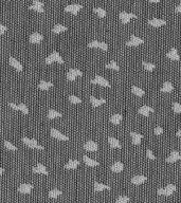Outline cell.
I'll return each mask as SVG.
<instances>
[{
  "mask_svg": "<svg viewBox=\"0 0 181 203\" xmlns=\"http://www.w3.org/2000/svg\"><path fill=\"white\" fill-rule=\"evenodd\" d=\"M176 191V186L174 184H169L165 188H159L158 189V195L161 196H171Z\"/></svg>",
  "mask_w": 181,
  "mask_h": 203,
  "instance_id": "6da1fadb",
  "label": "cell"
},
{
  "mask_svg": "<svg viewBox=\"0 0 181 203\" xmlns=\"http://www.w3.org/2000/svg\"><path fill=\"white\" fill-rule=\"evenodd\" d=\"M131 18H137V15L129 14V13H126V12L120 13V20L123 24H127L129 21H130Z\"/></svg>",
  "mask_w": 181,
  "mask_h": 203,
  "instance_id": "7a4b0ae2",
  "label": "cell"
},
{
  "mask_svg": "<svg viewBox=\"0 0 181 203\" xmlns=\"http://www.w3.org/2000/svg\"><path fill=\"white\" fill-rule=\"evenodd\" d=\"M144 44V40L140 37H137L136 35H131L130 36V40H128L126 42V46L128 47H137L140 46V44Z\"/></svg>",
  "mask_w": 181,
  "mask_h": 203,
  "instance_id": "3957f363",
  "label": "cell"
},
{
  "mask_svg": "<svg viewBox=\"0 0 181 203\" xmlns=\"http://www.w3.org/2000/svg\"><path fill=\"white\" fill-rule=\"evenodd\" d=\"M82 8L83 6L80 5V4H77V3L70 4V5H67L66 8H65V12L71 13V14H73V15H77L79 14V12H80V10Z\"/></svg>",
  "mask_w": 181,
  "mask_h": 203,
  "instance_id": "277c9868",
  "label": "cell"
},
{
  "mask_svg": "<svg viewBox=\"0 0 181 203\" xmlns=\"http://www.w3.org/2000/svg\"><path fill=\"white\" fill-rule=\"evenodd\" d=\"M83 73L82 71L77 70V69H70L69 70V72L67 73V79L68 81H75V79H76L77 76H82Z\"/></svg>",
  "mask_w": 181,
  "mask_h": 203,
  "instance_id": "5b68a950",
  "label": "cell"
},
{
  "mask_svg": "<svg viewBox=\"0 0 181 203\" xmlns=\"http://www.w3.org/2000/svg\"><path fill=\"white\" fill-rule=\"evenodd\" d=\"M91 84L100 85V86L107 87V88H109V87H110V84H109V82L107 81V79H105L103 76H99V75H98V76H95V79L91 81Z\"/></svg>",
  "mask_w": 181,
  "mask_h": 203,
  "instance_id": "8992f818",
  "label": "cell"
},
{
  "mask_svg": "<svg viewBox=\"0 0 181 203\" xmlns=\"http://www.w3.org/2000/svg\"><path fill=\"white\" fill-rule=\"evenodd\" d=\"M50 135H51V137H53L54 139H57V140H60V141H68L69 140V138L67 137V135H62V132H59L57 129H51V131H50Z\"/></svg>",
  "mask_w": 181,
  "mask_h": 203,
  "instance_id": "52a82bcc",
  "label": "cell"
},
{
  "mask_svg": "<svg viewBox=\"0 0 181 203\" xmlns=\"http://www.w3.org/2000/svg\"><path fill=\"white\" fill-rule=\"evenodd\" d=\"M147 23H148L149 26H154V28H159V26H165V24H166V21L163 20V19L154 18V19H149V20L147 21Z\"/></svg>",
  "mask_w": 181,
  "mask_h": 203,
  "instance_id": "ba28073f",
  "label": "cell"
},
{
  "mask_svg": "<svg viewBox=\"0 0 181 203\" xmlns=\"http://www.w3.org/2000/svg\"><path fill=\"white\" fill-rule=\"evenodd\" d=\"M22 142H23L28 147H30V148H35V149H36L37 146H38V144H37V141L35 139H29V138L24 137V138H22Z\"/></svg>",
  "mask_w": 181,
  "mask_h": 203,
  "instance_id": "9c48e42d",
  "label": "cell"
},
{
  "mask_svg": "<svg viewBox=\"0 0 181 203\" xmlns=\"http://www.w3.org/2000/svg\"><path fill=\"white\" fill-rule=\"evenodd\" d=\"M179 160H181V155L178 152V151L174 150V151H172V153L169 155V157H167L166 162L167 163H173V162H176V161H179Z\"/></svg>",
  "mask_w": 181,
  "mask_h": 203,
  "instance_id": "30bf717a",
  "label": "cell"
},
{
  "mask_svg": "<svg viewBox=\"0 0 181 203\" xmlns=\"http://www.w3.org/2000/svg\"><path fill=\"white\" fill-rule=\"evenodd\" d=\"M42 38H44V37H42L41 34H39V33H37V32H35V33H33V34L30 35L29 41H30L31 44H39V42L42 40Z\"/></svg>",
  "mask_w": 181,
  "mask_h": 203,
  "instance_id": "8fae6325",
  "label": "cell"
},
{
  "mask_svg": "<svg viewBox=\"0 0 181 203\" xmlns=\"http://www.w3.org/2000/svg\"><path fill=\"white\" fill-rule=\"evenodd\" d=\"M84 149L87 151H97L98 150V144L93 141H88L84 144Z\"/></svg>",
  "mask_w": 181,
  "mask_h": 203,
  "instance_id": "7c38bea8",
  "label": "cell"
},
{
  "mask_svg": "<svg viewBox=\"0 0 181 203\" xmlns=\"http://www.w3.org/2000/svg\"><path fill=\"white\" fill-rule=\"evenodd\" d=\"M33 173H42V175H46V176L49 175L47 168L41 164V163H38V164H37V166L35 167V168H33Z\"/></svg>",
  "mask_w": 181,
  "mask_h": 203,
  "instance_id": "4fadbf2b",
  "label": "cell"
},
{
  "mask_svg": "<svg viewBox=\"0 0 181 203\" xmlns=\"http://www.w3.org/2000/svg\"><path fill=\"white\" fill-rule=\"evenodd\" d=\"M166 56H167V58L173 59V61H179L180 59V56H179V54H178L177 49L176 48H173L171 51H169V53L166 54Z\"/></svg>",
  "mask_w": 181,
  "mask_h": 203,
  "instance_id": "5bb4252c",
  "label": "cell"
},
{
  "mask_svg": "<svg viewBox=\"0 0 181 203\" xmlns=\"http://www.w3.org/2000/svg\"><path fill=\"white\" fill-rule=\"evenodd\" d=\"M33 189V185L31 184H21L18 187V191L21 194H30Z\"/></svg>",
  "mask_w": 181,
  "mask_h": 203,
  "instance_id": "9a60e30c",
  "label": "cell"
},
{
  "mask_svg": "<svg viewBox=\"0 0 181 203\" xmlns=\"http://www.w3.org/2000/svg\"><path fill=\"white\" fill-rule=\"evenodd\" d=\"M154 111L155 110H154L151 107H148V106H142L139 109V113L141 115H143V117H148L149 113L154 112Z\"/></svg>",
  "mask_w": 181,
  "mask_h": 203,
  "instance_id": "2e32d148",
  "label": "cell"
},
{
  "mask_svg": "<svg viewBox=\"0 0 181 203\" xmlns=\"http://www.w3.org/2000/svg\"><path fill=\"white\" fill-rule=\"evenodd\" d=\"M130 135H131V141H133V145L141 144V140H142L143 135H141L140 133H137V132H130Z\"/></svg>",
  "mask_w": 181,
  "mask_h": 203,
  "instance_id": "e0dca14e",
  "label": "cell"
},
{
  "mask_svg": "<svg viewBox=\"0 0 181 203\" xmlns=\"http://www.w3.org/2000/svg\"><path fill=\"white\" fill-rule=\"evenodd\" d=\"M83 160H84L85 164L89 167H95V166H99L100 165V163L98 161H94V160L90 159V158H88L87 156H84V157H83Z\"/></svg>",
  "mask_w": 181,
  "mask_h": 203,
  "instance_id": "ac0fdd59",
  "label": "cell"
},
{
  "mask_svg": "<svg viewBox=\"0 0 181 203\" xmlns=\"http://www.w3.org/2000/svg\"><path fill=\"white\" fill-rule=\"evenodd\" d=\"M146 180L147 178L145 177V176H136V177H133V179H131V183L136 185H140V184H143L144 182H146Z\"/></svg>",
  "mask_w": 181,
  "mask_h": 203,
  "instance_id": "d6986e66",
  "label": "cell"
},
{
  "mask_svg": "<svg viewBox=\"0 0 181 203\" xmlns=\"http://www.w3.org/2000/svg\"><path fill=\"white\" fill-rule=\"evenodd\" d=\"M10 65L13 68L16 69L17 71H22V69H23L22 68V65L16 58H14V57H10Z\"/></svg>",
  "mask_w": 181,
  "mask_h": 203,
  "instance_id": "ffe728a7",
  "label": "cell"
},
{
  "mask_svg": "<svg viewBox=\"0 0 181 203\" xmlns=\"http://www.w3.org/2000/svg\"><path fill=\"white\" fill-rule=\"evenodd\" d=\"M123 169H124V165H123L122 162H115L111 166V170L113 173H121V171H123Z\"/></svg>",
  "mask_w": 181,
  "mask_h": 203,
  "instance_id": "44dd1931",
  "label": "cell"
},
{
  "mask_svg": "<svg viewBox=\"0 0 181 203\" xmlns=\"http://www.w3.org/2000/svg\"><path fill=\"white\" fill-rule=\"evenodd\" d=\"M53 86L52 82H46V81H40L39 85H38V88L40 89V90H44V91H47L49 90V89L51 88V87Z\"/></svg>",
  "mask_w": 181,
  "mask_h": 203,
  "instance_id": "7402d4cb",
  "label": "cell"
},
{
  "mask_svg": "<svg viewBox=\"0 0 181 203\" xmlns=\"http://www.w3.org/2000/svg\"><path fill=\"white\" fill-rule=\"evenodd\" d=\"M90 102H91V105H92L93 107H99V106H101V105L105 104V103H106V100H104V99L99 100V99H95L94 96H91Z\"/></svg>",
  "mask_w": 181,
  "mask_h": 203,
  "instance_id": "603a6c76",
  "label": "cell"
},
{
  "mask_svg": "<svg viewBox=\"0 0 181 203\" xmlns=\"http://www.w3.org/2000/svg\"><path fill=\"white\" fill-rule=\"evenodd\" d=\"M80 165V161L77 160H70L66 165H65V168L66 169H75Z\"/></svg>",
  "mask_w": 181,
  "mask_h": 203,
  "instance_id": "cb8c5ba5",
  "label": "cell"
},
{
  "mask_svg": "<svg viewBox=\"0 0 181 203\" xmlns=\"http://www.w3.org/2000/svg\"><path fill=\"white\" fill-rule=\"evenodd\" d=\"M174 89L173 85L171 84L169 82H165L164 84H163L162 88H161V92H164V93H169V92H172Z\"/></svg>",
  "mask_w": 181,
  "mask_h": 203,
  "instance_id": "d4e9b609",
  "label": "cell"
},
{
  "mask_svg": "<svg viewBox=\"0 0 181 203\" xmlns=\"http://www.w3.org/2000/svg\"><path fill=\"white\" fill-rule=\"evenodd\" d=\"M108 143H109V145H110L111 148H121L120 142L118 141V140L115 139V138L110 137V138L108 139Z\"/></svg>",
  "mask_w": 181,
  "mask_h": 203,
  "instance_id": "484cf974",
  "label": "cell"
},
{
  "mask_svg": "<svg viewBox=\"0 0 181 203\" xmlns=\"http://www.w3.org/2000/svg\"><path fill=\"white\" fill-rule=\"evenodd\" d=\"M65 31H67V26H62V24H56V26H54V28L52 29V32L54 33V34H60V33L65 32Z\"/></svg>",
  "mask_w": 181,
  "mask_h": 203,
  "instance_id": "4316f807",
  "label": "cell"
},
{
  "mask_svg": "<svg viewBox=\"0 0 181 203\" xmlns=\"http://www.w3.org/2000/svg\"><path fill=\"white\" fill-rule=\"evenodd\" d=\"M123 117L121 114H119V113H115V114L111 115L110 117V122L112 123L113 125H119L121 121H122Z\"/></svg>",
  "mask_w": 181,
  "mask_h": 203,
  "instance_id": "83f0119b",
  "label": "cell"
},
{
  "mask_svg": "<svg viewBox=\"0 0 181 203\" xmlns=\"http://www.w3.org/2000/svg\"><path fill=\"white\" fill-rule=\"evenodd\" d=\"M104 189H110V186H108V185H105V184H102V183H99V182H95L94 183V191H97V193L104 191Z\"/></svg>",
  "mask_w": 181,
  "mask_h": 203,
  "instance_id": "f1b7e54d",
  "label": "cell"
},
{
  "mask_svg": "<svg viewBox=\"0 0 181 203\" xmlns=\"http://www.w3.org/2000/svg\"><path fill=\"white\" fill-rule=\"evenodd\" d=\"M50 56L52 57L53 59V62L56 61L59 62V64H64V59L62 58V56L59 54V52L57 51H54V52H52V54H50Z\"/></svg>",
  "mask_w": 181,
  "mask_h": 203,
  "instance_id": "f546056e",
  "label": "cell"
},
{
  "mask_svg": "<svg viewBox=\"0 0 181 203\" xmlns=\"http://www.w3.org/2000/svg\"><path fill=\"white\" fill-rule=\"evenodd\" d=\"M62 114L60 112L56 110H49V113H48V119L50 120H53V119H56V117H62Z\"/></svg>",
  "mask_w": 181,
  "mask_h": 203,
  "instance_id": "4dcf8cb0",
  "label": "cell"
},
{
  "mask_svg": "<svg viewBox=\"0 0 181 203\" xmlns=\"http://www.w3.org/2000/svg\"><path fill=\"white\" fill-rule=\"evenodd\" d=\"M131 92L133 93V94H136L137 96H143V95L145 94L144 93V91L142 90L141 88H139V87H137V86H133L131 87Z\"/></svg>",
  "mask_w": 181,
  "mask_h": 203,
  "instance_id": "1f68e13d",
  "label": "cell"
},
{
  "mask_svg": "<svg viewBox=\"0 0 181 203\" xmlns=\"http://www.w3.org/2000/svg\"><path fill=\"white\" fill-rule=\"evenodd\" d=\"M93 12H94L99 17H101V18H104V17H106V15H107L106 11L102 8H94L93 9Z\"/></svg>",
  "mask_w": 181,
  "mask_h": 203,
  "instance_id": "d6a6232c",
  "label": "cell"
},
{
  "mask_svg": "<svg viewBox=\"0 0 181 203\" xmlns=\"http://www.w3.org/2000/svg\"><path fill=\"white\" fill-rule=\"evenodd\" d=\"M105 68H107V69H112V70H115V71H119L120 70V68H119V66H118V64L115 62V61H111L110 62H108V64L105 66Z\"/></svg>",
  "mask_w": 181,
  "mask_h": 203,
  "instance_id": "836d02e7",
  "label": "cell"
},
{
  "mask_svg": "<svg viewBox=\"0 0 181 203\" xmlns=\"http://www.w3.org/2000/svg\"><path fill=\"white\" fill-rule=\"evenodd\" d=\"M62 191H59V189L54 188V189H51L50 191H49V197L50 198H57L59 196L62 195Z\"/></svg>",
  "mask_w": 181,
  "mask_h": 203,
  "instance_id": "e575fe53",
  "label": "cell"
},
{
  "mask_svg": "<svg viewBox=\"0 0 181 203\" xmlns=\"http://www.w3.org/2000/svg\"><path fill=\"white\" fill-rule=\"evenodd\" d=\"M143 67H144L145 70L147 71H154L156 68V66L154 64H151V62H146V61H143Z\"/></svg>",
  "mask_w": 181,
  "mask_h": 203,
  "instance_id": "d590c367",
  "label": "cell"
},
{
  "mask_svg": "<svg viewBox=\"0 0 181 203\" xmlns=\"http://www.w3.org/2000/svg\"><path fill=\"white\" fill-rule=\"evenodd\" d=\"M4 147H5L6 149H9V150H11V151L17 150L16 147H15L14 145L12 144V143H10V142H8V141H4Z\"/></svg>",
  "mask_w": 181,
  "mask_h": 203,
  "instance_id": "8d00e7d4",
  "label": "cell"
},
{
  "mask_svg": "<svg viewBox=\"0 0 181 203\" xmlns=\"http://www.w3.org/2000/svg\"><path fill=\"white\" fill-rule=\"evenodd\" d=\"M173 110L175 113H181V104L177 102L173 103Z\"/></svg>",
  "mask_w": 181,
  "mask_h": 203,
  "instance_id": "74e56055",
  "label": "cell"
},
{
  "mask_svg": "<svg viewBox=\"0 0 181 203\" xmlns=\"http://www.w3.org/2000/svg\"><path fill=\"white\" fill-rule=\"evenodd\" d=\"M69 101L72 103V104H80V103H82L80 99L75 96V95H70V96H69Z\"/></svg>",
  "mask_w": 181,
  "mask_h": 203,
  "instance_id": "f35d334b",
  "label": "cell"
},
{
  "mask_svg": "<svg viewBox=\"0 0 181 203\" xmlns=\"http://www.w3.org/2000/svg\"><path fill=\"white\" fill-rule=\"evenodd\" d=\"M129 198L128 197H125V196H121V197H119L117 199V203H127L129 202Z\"/></svg>",
  "mask_w": 181,
  "mask_h": 203,
  "instance_id": "ab89813d",
  "label": "cell"
},
{
  "mask_svg": "<svg viewBox=\"0 0 181 203\" xmlns=\"http://www.w3.org/2000/svg\"><path fill=\"white\" fill-rule=\"evenodd\" d=\"M29 9L32 11H36V12H38V13H44V8H39V6H36V5H34V4L29 6Z\"/></svg>",
  "mask_w": 181,
  "mask_h": 203,
  "instance_id": "60d3db41",
  "label": "cell"
},
{
  "mask_svg": "<svg viewBox=\"0 0 181 203\" xmlns=\"http://www.w3.org/2000/svg\"><path fill=\"white\" fill-rule=\"evenodd\" d=\"M18 107H19V110L21 111L22 113H24V114H28L29 113V110H28V108H27V106L24 104H19L18 105Z\"/></svg>",
  "mask_w": 181,
  "mask_h": 203,
  "instance_id": "b9f144b4",
  "label": "cell"
},
{
  "mask_svg": "<svg viewBox=\"0 0 181 203\" xmlns=\"http://www.w3.org/2000/svg\"><path fill=\"white\" fill-rule=\"evenodd\" d=\"M146 157L148 158L149 160H156V156L154 155L153 151L149 150V149H147V150H146Z\"/></svg>",
  "mask_w": 181,
  "mask_h": 203,
  "instance_id": "7bdbcfd3",
  "label": "cell"
},
{
  "mask_svg": "<svg viewBox=\"0 0 181 203\" xmlns=\"http://www.w3.org/2000/svg\"><path fill=\"white\" fill-rule=\"evenodd\" d=\"M88 47L89 48H99L100 47V41H97V40H93L91 42H89L88 44Z\"/></svg>",
  "mask_w": 181,
  "mask_h": 203,
  "instance_id": "ee69618b",
  "label": "cell"
},
{
  "mask_svg": "<svg viewBox=\"0 0 181 203\" xmlns=\"http://www.w3.org/2000/svg\"><path fill=\"white\" fill-rule=\"evenodd\" d=\"M154 132H155V135H162V133H163V128H162V127H160V126L156 127V128H155V131H154Z\"/></svg>",
  "mask_w": 181,
  "mask_h": 203,
  "instance_id": "f6af8a7d",
  "label": "cell"
},
{
  "mask_svg": "<svg viewBox=\"0 0 181 203\" xmlns=\"http://www.w3.org/2000/svg\"><path fill=\"white\" fill-rule=\"evenodd\" d=\"M99 49H101V50H103V51H107L108 50V44H107L106 42H100Z\"/></svg>",
  "mask_w": 181,
  "mask_h": 203,
  "instance_id": "bcb514c9",
  "label": "cell"
},
{
  "mask_svg": "<svg viewBox=\"0 0 181 203\" xmlns=\"http://www.w3.org/2000/svg\"><path fill=\"white\" fill-rule=\"evenodd\" d=\"M33 4L36 6H39V8H44V3L39 0H33Z\"/></svg>",
  "mask_w": 181,
  "mask_h": 203,
  "instance_id": "7dc6e473",
  "label": "cell"
},
{
  "mask_svg": "<svg viewBox=\"0 0 181 203\" xmlns=\"http://www.w3.org/2000/svg\"><path fill=\"white\" fill-rule=\"evenodd\" d=\"M6 26H3V24H0V34H4V33L6 32Z\"/></svg>",
  "mask_w": 181,
  "mask_h": 203,
  "instance_id": "c3c4849f",
  "label": "cell"
},
{
  "mask_svg": "<svg viewBox=\"0 0 181 203\" xmlns=\"http://www.w3.org/2000/svg\"><path fill=\"white\" fill-rule=\"evenodd\" d=\"M9 106L10 107H12L14 110H19V107H18V105H16V104H14V103H9Z\"/></svg>",
  "mask_w": 181,
  "mask_h": 203,
  "instance_id": "681fc988",
  "label": "cell"
},
{
  "mask_svg": "<svg viewBox=\"0 0 181 203\" xmlns=\"http://www.w3.org/2000/svg\"><path fill=\"white\" fill-rule=\"evenodd\" d=\"M53 62V59H52V57L50 56V55H49L48 57H47L46 58V64H48V65H51Z\"/></svg>",
  "mask_w": 181,
  "mask_h": 203,
  "instance_id": "f907efd6",
  "label": "cell"
},
{
  "mask_svg": "<svg viewBox=\"0 0 181 203\" xmlns=\"http://www.w3.org/2000/svg\"><path fill=\"white\" fill-rule=\"evenodd\" d=\"M175 11H176V12H177V13H181V3H180L178 6H176Z\"/></svg>",
  "mask_w": 181,
  "mask_h": 203,
  "instance_id": "816d5d0a",
  "label": "cell"
},
{
  "mask_svg": "<svg viewBox=\"0 0 181 203\" xmlns=\"http://www.w3.org/2000/svg\"><path fill=\"white\" fill-rule=\"evenodd\" d=\"M148 1H151V2H153V3H158V2L160 1V0H148Z\"/></svg>",
  "mask_w": 181,
  "mask_h": 203,
  "instance_id": "f5cc1de1",
  "label": "cell"
},
{
  "mask_svg": "<svg viewBox=\"0 0 181 203\" xmlns=\"http://www.w3.org/2000/svg\"><path fill=\"white\" fill-rule=\"evenodd\" d=\"M177 135H178V137H179L180 139H181V129H179V130H178V132H177Z\"/></svg>",
  "mask_w": 181,
  "mask_h": 203,
  "instance_id": "db71d44e",
  "label": "cell"
},
{
  "mask_svg": "<svg viewBox=\"0 0 181 203\" xmlns=\"http://www.w3.org/2000/svg\"><path fill=\"white\" fill-rule=\"evenodd\" d=\"M3 171H4V169L2 168V167H0V176H1L2 173H3Z\"/></svg>",
  "mask_w": 181,
  "mask_h": 203,
  "instance_id": "11a10c76",
  "label": "cell"
}]
</instances>
